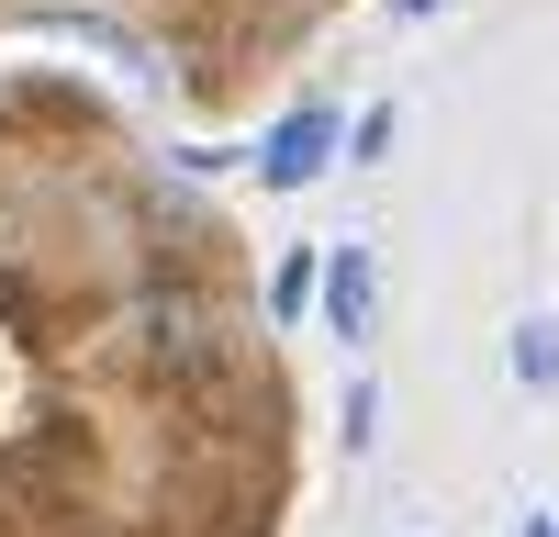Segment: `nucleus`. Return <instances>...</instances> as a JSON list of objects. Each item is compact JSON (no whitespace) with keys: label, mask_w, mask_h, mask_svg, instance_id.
<instances>
[{"label":"nucleus","mask_w":559,"mask_h":537,"mask_svg":"<svg viewBox=\"0 0 559 537\" xmlns=\"http://www.w3.org/2000/svg\"><path fill=\"white\" fill-rule=\"evenodd\" d=\"M369 302H381V258H369V247H336V258H324V325H336V336H369Z\"/></svg>","instance_id":"obj_2"},{"label":"nucleus","mask_w":559,"mask_h":537,"mask_svg":"<svg viewBox=\"0 0 559 537\" xmlns=\"http://www.w3.org/2000/svg\"><path fill=\"white\" fill-rule=\"evenodd\" d=\"M392 12H403V23H426V12H448V0H392Z\"/></svg>","instance_id":"obj_4"},{"label":"nucleus","mask_w":559,"mask_h":537,"mask_svg":"<svg viewBox=\"0 0 559 537\" xmlns=\"http://www.w3.org/2000/svg\"><path fill=\"white\" fill-rule=\"evenodd\" d=\"M537 537H559V515H548V526H537Z\"/></svg>","instance_id":"obj_5"},{"label":"nucleus","mask_w":559,"mask_h":537,"mask_svg":"<svg viewBox=\"0 0 559 537\" xmlns=\"http://www.w3.org/2000/svg\"><path fill=\"white\" fill-rule=\"evenodd\" d=\"M515 381H559V336H548V325L515 336Z\"/></svg>","instance_id":"obj_3"},{"label":"nucleus","mask_w":559,"mask_h":537,"mask_svg":"<svg viewBox=\"0 0 559 537\" xmlns=\"http://www.w3.org/2000/svg\"><path fill=\"white\" fill-rule=\"evenodd\" d=\"M324 146H336V112H292V123L258 146V179H269V191H302V179L324 168Z\"/></svg>","instance_id":"obj_1"}]
</instances>
